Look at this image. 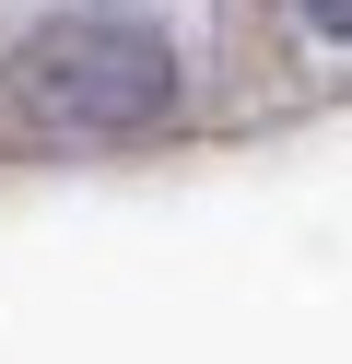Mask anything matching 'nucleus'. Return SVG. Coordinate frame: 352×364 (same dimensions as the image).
I'll use <instances>...</instances> for the list:
<instances>
[{"label": "nucleus", "mask_w": 352, "mask_h": 364, "mask_svg": "<svg viewBox=\"0 0 352 364\" xmlns=\"http://www.w3.org/2000/svg\"><path fill=\"white\" fill-rule=\"evenodd\" d=\"M305 12H317V24H329V36H352V0H305Z\"/></svg>", "instance_id": "2"}, {"label": "nucleus", "mask_w": 352, "mask_h": 364, "mask_svg": "<svg viewBox=\"0 0 352 364\" xmlns=\"http://www.w3.org/2000/svg\"><path fill=\"white\" fill-rule=\"evenodd\" d=\"M176 106V59L129 12H59L12 48V118L47 141H129Z\"/></svg>", "instance_id": "1"}]
</instances>
